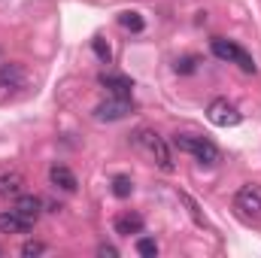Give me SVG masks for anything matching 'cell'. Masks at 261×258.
<instances>
[{
    "label": "cell",
    "instance_id": "cell-1",
    "mask_svg": "<svg viewBox=\"0 0 261 258\" xmlns=\"http://www.w3.org/2000/svg\"><path fill=\"white\" fill-rule=\"evenodd\" d=\"M130 140H134V146H137L140 152H146V155H149L161 170H164V173H173V170H176L173 155H170V146L164 143V137H158L152 128H140Z\"/></svg>",
    "mask_w": 261,
    "mask_h": 258
},
{
    "label": "cell",
    "instance_id": "cell-2",
    "mask_svg": "<svg viewBox=\"0 0 261 258\" xmlns=\"http://www.w3.org/2000/svg\"><path fill=\"white\" fill-rule=\"evenodd\" d=\"M173 146L179 152H186V155H195L200 164H216L219 155H222L216 143H210L206 137H195V134H176L173 137Z\"/></svg>",
    "mask_w": 261,
    "mask_h": 258
},
{
    "label": "cell",
    "instance_id": "cell-3",
    "mask_svg": "<svg viewBox=\"0 0 261 258\" xmlns=\"http://www.w3.org/2000/svg\"><path fill=\"white\" fill-rule=\"evenodd\" d=\"M210 49H213V55H216L219 61H228V64H237L240 70H246V73H255V61H252V55H249L243 46L216 37V40L210 43Z\"/></svg>",
    "mask_w": 261,
    "mask_h": 258
},
{
    "label": "cell",
    "instance_id": "cell-4",
    "mask_svg": "<svg viewBox=\"0 0 261 258\" xmlns=\"http://www.w3.org/2000/svg\"><path fill=\"white\" fill-rule=\"evenodd\" d=\"M28 88V73L21 64H3L0 67V104H9Z\"/></svg>",
    "mask_w": 261,
    "mask_h": 258
},
{
    "label": "cell",
    "instance_id": "cell-5",
    "mask_svg": "<svg viewBox=\"0 0 261 258\" xmlns=\"http://www.w3.org/2000/svg\"><path fill=\"white\" fill-rule=\"evenodd\" d=\"M206 119H210L216 128H234V125H240V113H237V107L228 104L225 97L210 100V107H206Z\"/></svg>",
    "mask_w": 261,
    "mask_h": 258
},
{
    "label": "cell",
    "instance_id": "cell-6",
    "mask_svg": "<svg viewBox=\"0 0 261 258\" xmlns=\"http://www.w3.org/2000/svg\"><path fill=\"white\" fill-rule=\"evenodd\" d=\"M234 203H237V210L243 213V216H261V186L258 183H246V186H240L237 194H234Z\"/></svg>",
    "mask_w": 261,
    "mask_h": 258
},
{
    "label": "cell",
    "instance_id": "cell-7",
    "mask_svg": "<svg viewBox=\"0 0 261 258\" xmlns=\"http://www.w3.org/2000/svg\"><path fill=\"white\" fill-rule=\"evenodd\" d=\"M130 97H113V100H107V104H100L97 110H94V119H100V122H119V119H125L130 113Z\"/></svg>",
    "mask_w": 261,
    "mask_h": 258
},
{
    "label": "cell",
    "instance_id": "cell-8",
    "mask_svg": "<svg viewBox=\"0 0 261 258\" xmlns=\"http://www.w3.org/2000/svg\"><path fill=\"white\" fill-rule=\"evenodd\" d=\"M34 228L31 219H24L18 210H6L0 213V234H28Z\"/></svg>",
    "mask_w": 261,
    "mask_h": 258
},
{
    "label": "cell",
    "instance_id": "cell-9",
    "mask_svg": "<svg viewBox=\"0 0 261 258\" xmlns=\"http://www.w3.org/2000/svg\"><path fill=\"white\" fill-rule=\"evenodd\" d=\"M100 85L113 91V97H130L134 91V79L122 76V73H100Z\"/></svg>",
    "mask_w": 261,
    "mask_h": 258
},
{
    "label": "cell",
    "instance_id": "cell-10",
    "mask_svg": "<svg viewBox=\"0 0 261 258\" xmlns=\"http://www.w3.org/2000/svg\"><path fill=\"white\" fill-rule=\"evenodd\" d=\"M49 183L55 186V189H61V192H76V173L70 170V167H64V164H55L52 170H49Z\"/></svg>",
    "mask_w": 261,
    "mask_h": 258
},
{
    "label": "cell",
    "instance_id": "cell-11",
    "mask_svg": "<svg viewBox=\"0 0 261 258\" xmlns=\"http://www.w3.org/2000/svg\"><path fill=\"white\" fill-rule=\"evenodd\" d=\"M12 210H18L24 219H31V222H37L40 219V213H43V200L37 197V194H18L15 197V207Z\"/></svg>",
    "mask_w": 261,
    "mask_h": 258
},
{
    "label": "cell",
    "instance_id": "cell-12",
    "mask_svg": "<svg viewBox=\"0 0 261 258\" xmlns=\"http://www.w3.org/2000/svg\"><path fill=\"white\" fill-rule=\"evenodd\" d=\"M24 186V176L18 170H9V173H0V197H18Z\"/></svg>",
    "mask_w": 261,
    "mask_h": 258
},
{
    "label": "cell",
    "instance_id": "cell-13",
    "mask_svg": "<svg viewBox=\"0 0 261 258\" xmlns=\"http://www.w3.org/2000/svg\"><path fill=\"white\" fill-rule=\"evenodd\" d=\"M143 231V216H137V213H122L119 219H116V234H140Z\"/></svg>",
    "mask_w": 261,
    "mask_h": 258
},
{
    "label": "cell",
    "instance_id": "cell-14",
    "mask_svg": "<svg viewBox=\"0 0 261 258\" xmlns=\"http://www.w3.org/2000/svg\"><path fill=\"white\" fill-rule=\"evenodd\" d=\"M119 24H122L125 31H134V34H140V31L146 28V21H143L140 12H122V15H119Z\"/></svg>",
    "mask_w": 261,
    "mask_h": 258
},
{
    "label": "cell",
    "instance_id": "cell-15",
    "mask_svg": "<svg viewBox=\"0 0 261 258\" xmlns=\"http://www.w3.org/2000/svg\"><path fill=\"white\" fill-rule=\"evenodd\" d=\"M130 192H134L130 176H116V179H113V194H116V197H130Z\"/></svg>",
    "mask_w": 261,
    "mask_h": 258
},
{
    "label": "cell",
    "instance_id": "cell-16",
    "mask_svg": "<svg viewBox=\"0 0 261 258\" xmlns=\"http://www.w3.org/2000/svg\"><path fill=\"white\" fill-rule=\"evenodd\" d=\"M137 252L146 255V258H155L158 255V243H155L152 237H140V240H137Z\"/></svg>",
    "mask_w": 261,
    "mask_h": 258
},
{
    "label": "cell",
    "instance_id": "cell-17",
    "mask_svg": "<svg viewBox=\"0 0 261 258\" xmlns=\"http://www.w3.org/2000/svg\"><path fill=\"white\" fill-rule=\"evenodd\" d=\"M91 49H94V55H97L100 64H110V61H113V52H110V46H107L103 40H91Z\"/></svg>",
    "mask_w": 261,
    "mask_h": 258
},
{
    "label": "cell",
    "instance_id": "cell-18",
    "mask_svg": "<svg viewBox=\"0 0 261 258\" xmlns=\"http://www.w3.org/2000/svg\"><path fill=\"white\" fill-rule=\"evenodd\" d=\"M43 252H46V246H43V243H37V240H28V243L21 246V255H24V258L43 255Z\"/></svg>",
    "mask_w": 261,
    "mask_h": 258
},
{
    "label": "cell",
    "instance_id": "cell-19",
    "mask_svg": "<svg viewBox=\"0 0 261 258\" xmlns=\"http://www.w3.org/2000/svg\"><path fill=\"white\" fill-rule=\"evenodd\" d=\"M195 64H197V58H182V61H176V70H179V73H192Z\"/></svg>",
    "mask_w": 261,
    "mask_h": 258
},
{
    "label": "cell",
    "instance_id": "cell-20",
    "mask_svg": "<svg viewBox=\"0 0 261 258\" xmlns=\"http://www.w3.org/2000/svg\"><path fill=\"white\" fill-rule=\"evenodd\" d=\"M97 252H100V255H110V258H116V255H119V249H116V246H107V243H103V246H100Z\"/></svg>",
    "mask_w": 261,
    "mask_h": 258
}]
</instances>
